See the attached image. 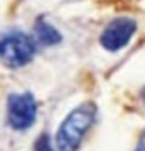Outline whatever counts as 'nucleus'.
<instances>
[{
	"mask_svg": "<svg viewBox=\"0 0 145 151\" xmlns=\"http://www.w3.org/2000/svg\"><path fill=\"white\" fill-rule=\"evenodd\" d=\"M144 99H145V90H144Z\"/></svg>",
	"mask_w": 145,
	"mask_h": 151,
	"instance_id": "obj_8",
	"label": "nucleus"
},
{
	"mask_svg": "<svg viewBox=\"0 0 145 151\" xmlns=\"http://www.w3.org/2000/svg\"><path fill=\"white\" fill-rule=\"evenodd\" d=\"M135 151H145V129L141 135V138H139V141H138V145H136Z\"/></svg>",
	"mask_w": 145,
	"mask_h": 151,
	"instance_id": "obj_7",
	"label": "nucleus"
},
{
	"mask_svg": "<svg viewBox=\"0 0 145 151\" xmlns=\"http://www.w3.org/2000/svg\"><path fill=\"white\" fill-rule=\"evenodd\" d=\"M34 151H54L51 147V141H50V137L47 134H43L37 141H35V148Z\"/></svg>",
	"mask_w": 145,
	"mask_h": 151,
	"instance_id": "obj_6",
	"label": "nucleus"
},
{
	"mask_svg": "<svg viewBox=\"0 0 145 151\" xmlns=\"http://www.w3.org/2000/svg\"><path fill=\"white\" fill-rule=\"evenodd\" d=\"M35 43L21 31L7 32L0 38V60L7 68H21L32 60Z\"/></svg>",
	"mask_w": 145,
	"mask_h": 151,
	"instance_id": "obj_2",
	"label": "nucleus"
},
{
	"mask_svg": "<svg viewBox=\"0 0 145 151\" xmlns=\"http://www.w3.org/2000/svg\"><path fill=\"white\" fill-rule=\"evenodd\" d=\"M135 29H136L135 21L129 18H117L106 27V29L101 34L100 43L106 50L117 51L129 43Z\"/></svg>",
	"mask_w": 145,
	"mask_h": 151,
	"instance_id": "obj_4",
	"label": "nucleus"
},
{
	"mask_svg": "<svg viewBox=\"0 0 145 151\" xmlns=\"http://www.w3.org/2000/svg\"><path fill=\"white\" fill-rule=\"evenodd\" d=\"M34 31H35V38L41 46H54L62 41V35L59 34V31L47 24L44 19L37 21Z\"/></svg>",
	"mask_w": 145,
	"mask_h": 151,
	"instance_id": "obj_5",
	"label": "nucleus"
},
{
	"mask_svg": "<svg viewBox=\"0 0 145 151\" xmlns=\"http://www.w3.org/2000/svg\"><path fill=\"white\" fill-rule=\"evenodd\" d=\"M97 116V106L88 101L78 106L67 114L57 132L59 151H76L79 148L84 135L91 128Z\"/></svg>",
	"mask_w": 145,
	"mask_h": 151,
	"instance_id": "obj_1",
	"label": "nucleus"
},
{
	"mask_svg": "<svg viewBox=\"0 0 145 151\" xmlns=\"http://www.w3.org/2000/svg\"><path fill=\"white\" fill-rule=\"evenodd\" d=\"M37 117V101L29 93L12 94L7 101V119L13 129L29 128Z\"/></svg>",
	"mask_w": 145,
	"mask_h": 151,
	"instance_id": "obj_3",
	"label": "nucleus"
}]
</instances>
